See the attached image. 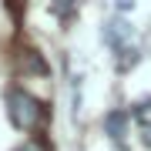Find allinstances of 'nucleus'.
Here are the masks:
<instances>
[{"label": "nucleus", "instance_id": "f257e3e1", "mask_svg": "<svg viewBox=\"0 0 151 151\" xmlns=\"http://www.w3.org/2000/svg\"><path fill=\"white\" fill-rule=\"evenodd\" d=\"M7 114H10L14 128H20V131H34V128L44 121V108H40V101H37L34 94H27L24 87L7 91Z\"/></svg>", "mask_w": 151, "mask_h": 151}, {"label": "nucleus", "instance_id": "f03ea898", "mask_svg": "<svg viewBox=\"0 0 151 151\" xmlns=\"http://www.w3.org/2000/svg\"><path fill=\"white\" fill-rule=\"evenodd\" d=\"M101 37H104V44H108L111 50H118V54H121V50L128 47V44H124V37H131V27H128L124 20H111L108 27H104Z\"/></svg>", "mask_w": 151, "mask_h": 151}, {"label": "nucleus", "instance_id": "7ed1b4c3", "mask_svg": "<svg viewBox=\"0 0 151 151\" xmlns=\"http://www.w3.org/2000/svg\"><path fill=\"white\" fill-rule=\"evenodd\" d=\"M124 118H128L124 111H114V114H108V121H104L114 141H121V138H124Z\"/></svg>", "mask_w": 151, "mask_h": 151}, {"label": "nucleus", "instance_id": "20e7f679", "mask_svg": "<svg viewBox=\"0 0 151 151\" xmlns=\"http://www.w3.org/2000/svg\"><path fill=\"white\" fill-rule=\"evenodd\" d=\"M17 151H44V145H40V141H34V138H30V141H24V145L17 148Z\"/></svg>", "mask_w": 151, "mask_h": 151}]
</instances>
